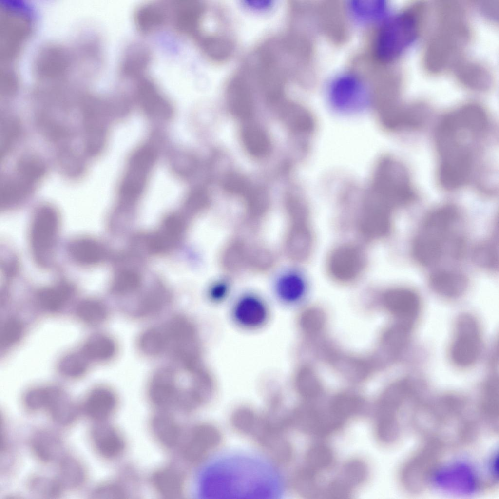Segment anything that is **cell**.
Here are the masks:
<instances>
[{
  "instance_id": "6da1fadb",
  "label": "cell",
  "mask_w": 499,
  "mask_h": 499,
  "mask_svg": "<svg viewBox=\"0 0 499 499\" xmlns=\"http://www.w3.org/2000/svg\"><path fill=\"white\" fill-rule=\"evenodd\" d=\"M487 129L475 116L454 111L439 122L435 142L439 156L438 179L445 189L465 185L472 173L474 153L470 140L480 138Z\"/></svg>"
},
{
  "instance_id": "7a4b0ae2",
  "label": "cell",
  "mask_w": 499,
  "mask_h": 499,
  "mask_svg": "<svg viewBox=\"0 0 499 499\" xmlns=\"http://www.w3.org/2000/svg\"><path fill=\"white\" fill-rule=\"evenodd\" d=\"M411 422L427 440L437 441L444 447L468 444L477 433V424L467 401L456 394L420 401Z\"/></svg>"
},
{
  "instance_id": "3957f363",
  "label": "cell",
  "mask_w": 499,
  "mask_h": 499,
  "mask_svg": "<svg viewBox=\"0 0 499 499\" xmlns=\"http://www.w3.org/2000/svg\"><path fill=\"white\" fill-rule=\"evenodd\" d=\"M417 392L410 381L402 379L391 384L380 395L373 417L374 434L379 444L390 446L399 440L404 417L409 412L413 413L419 402Z\"/></svg>"
},
{
  "instance_id": "277c9868",
  "label": "cell",
  "mask_w": 499,
  "mask_h": 499,
  "mask_svg": "<svg viewBox=\"0 0 499 499\" xmlns=\"http://www.w3.org/2000/svg\"><path fill=\"white\" fill-rule=\"evenodd\" d=\"M458 216L457 210L451 205L441 207L426 216L412 246L413 255L420 264L429 266L439 261Z\"/></svg>"
},
{
  "instance_id": "5b68a950",
  "label": "cell",
  "mask_w": 499,
  "mask_h": 499,
  "mask_svg": "<svg viewBox=\"0 0 499 499\" xmlns=\"http://www.w3.org/2000/svg\"><path fill=\"white\" fill-rule=\"evenodd\" d=\"M369 188L391 210L405 206L415 198L407 170L400 162L389 156L378 161Z\"/></svg>"
},
{
  "instance_id": "8992f818",
  "label": "cell",
  "mask_w": 499,
  "mask_h": 499,
  "mask_svg": "<svg viewBox=\"0 0 499 499\" xmlns=\"http://www.w3.org/2000/svg\"><path fill=\"white\" fill-rule=\"evenodd\" d=\"M32 15L18 4L4 3L0 7V58L12 65L29 41L34 30Z\"/></svg>"
},
{
  "instance_id": "52a82bcc",
  "label": "cell",
  "mask_w": 499,
  "mask_h": 499,
  "mask_svg": "<svg viewBox=\"0 0 499 499\" xmlns=\"http://www.w3.org/2000/svg\"><path fill=\"white\" fill-rule=\"evenodd\" d=\"M158 327L162 355H168L175 363L188 366L199 365L196 331L189 319L175 316Z\"/></svg>"
},
{
  "instance_id": "ba28073f",
  "label": "cell",
  "mask_w": 499,
  "mask_h": 499,
  "mask_svg": "<svg viewBox=\"0 0 499 499\" xmlns=\"http://www.w3.org/2000/svg\"><path fill=\"white\" fill-rule=\"evenodd\" d=\"M444 446L434 440H427L402 466L399 474L402 486L407 491L417 494L424 491L437 469Z\"/></svg>"
},
{
  "instance_id": "9c48e42d",
  "label": "cell",
  "mask_w": 499,
  "mask_h": 499,
  "mask_svg": "<svg viewBox=\"0 0 499 499\" xmlns=\"http://www.w3.org/2000/svg\"><path fill=\"white\" fill-rule=\"evenodd\" d=\"M31 69L38 83L67 81L74 72L73 50L57 42L45 43L36 51Z\"/></svg>"
},
{
  "instance_id": "30bf717a",
  "label": "cell",
  "mask_w": 499,
  "mask_h": 499,
  "mask_svg": "<svg viewBox=\"0 0 499 499\" xmlns=\"http://www.w3.org/2000/svg\"><path fill=\"white\" fill-rule=\"evenodd\" d=\"M417 28V19L410 14H399L387 19L377 37L378 57L386 61L395 58L414 41Z\"/></svg>"
},
{
  "instance_id": "8fae6325",
  "label": "cell",
  "mask_w": 499,
  "mask_h": 499,
  "mask_svg": "<svg viewBox=\"0 0 499 499\" xmlns=\"http://www.w3.org/2000/svg\"><path fill=\"white\" fill-rule=\"evenodd\" d=\"M288 427H291L312 437L322 439L343 429L345 425L326 407L306 402L287 415Z\"/></svg>"
},
{
  "instance_id": "7c38bea8",
  "label": "cell",
  "mask_w": 499,
  "mask_h": 499,
  "mask_svg": "<svg viewBox=\"0 0 499 499\" xmlns=\"http://www.w3.org/2000/svg\"><path fill=\"white\" fill-rule=\"evenodd\" d=\"M185 388V380L174 364L154 373L148 386V398L156 411L173 412L176 410Z\"/></svg>"
},
{
  "instance_id": "4fadbf2b",
  "label": "cell",
  "mask_w": 499,
  "mask_h": 499,
  "mask_svg": "<svg viewBox=\"0 0 499 499\" xmlns=\"http://www.w3.org/2000/svg\"><path fill=\"white\" fill-rule=\"evenodd\" d=\"M285 206L290 223L286 243L287 253L291 259L303 261L309 257L313 246L308 208L301 199L291 200Z\"/></svg>"
},
{
  "instance_id": "5bb4252c",
  "label": "cell",
  "mask_w": 499,
  "mask_h": 499,
  "mask_svg": "<svg viewBox=\"0 0 499 499\" xmlns=\"http://www.w3.org/2000/svg\"><path fill=\"white\" fill-rule=\"evenodd\" d=\"M450 355L453 363L461 367H469L478 360L481 349L480 328L476 319L462 314L457 319Z\"/></svg>"
},
{
  "instance_id": "9a60e30c",
  "label": "cell",
  "mask_w": 499,
  "mask_h": 499,
  "mask_svg": "<svg viewBox=\"0 0 499 499\" xmlns=\"http://www.w3.org/2000/svg\"><path fill=\"white\" fill-rule=\"evenodd\" d=\"M168 1L169 25L178 35L194 40L205 28L210 6L195 0Z\"/></svg>"
},
{
  "instance_id": "2e32d148",
  "label": "cell",
  "mask_w": 499,
  "mask_h": 499,
  "mask_svg": "<svg viewBox=\"0 0 499 499\" xmlns=\"http://www.w3.org/2000/svg\"><path fill=\"white\" fill-rule=\"evenodd\" d=\"M370 476V468L364 459L354 457L344 461L338 472L327 483L326 493L329 499H346L364 486Z\"/></svg>"
},
{
  "instance_id": "e0dca14e",
  "label": "cell",
  "mask_w": 499,
  "mask_h": 499,
  "mask_svg": "<svg viewBox=\"0 0 499 499\" xmlns=\"http://www.w3.org/2000/svg\"><path fill=\"white\" fill-rule=\"evenodd\" d=\"M221 440V434L214 425L208 423H197L185 431L178 449L185 461L197 464L218 446Z\"/></svg>"
},
{
  "instance_id": "ac0fdd59",
  "label": "cell",
  "mask_w": 499,
  "mask_h": 499,
  "mask_svg": "<svg viewBox=\"0 0 499 499\" xmlns=\"http://www.w3.org/2000/svg\"><path fill=\"white\" fill-rule=\"evenodd\" d=\"M59 226V218L53 210L38 211L34 217L31 228L32 248L37 260L47 262L52 256Z\"/></svg>"
},
{
  "instance_id": "d6986e66",
  "label": "cell",
  "mask_w": 499,
  "mask_h": 499,
  "mask_svg": "<svg viewBox=\"0 0 499 499\" xmlns=\"http://www.w3.org/2000/svg\"><path fill=\"white\" fill-rule=\"evenodd\" d=\"M133 83V97L147 115L163 120L172 117L173 107L171 101L152 78L146 75Z\"/></svg>"
},
{
  "instance_id": "ffe728a7",
  "label": "cell",
  "mask_w": 499,
  "mask_h": 499,
  "mask_svg": "<svg viewBox=\"0 0 499 499\" xmlns=\"http://www.w3.org/2000/svg\"><path fill=\"white\" fill-rule=\"evenodd\" d=\"M366 262L365 255L361 247L352 244H344L330 253L327 268L333 279L341 282H348L360 275Z\"/></svg>"
},
{
  "instance_id": "44dd1931",
  "label": "cell",
  "mask_w": 499,
  "mask_h": 499,
  "mask_svg": "<svg viewBox=\"0 0 499 499\" xmlns=\"http://www.w3.org/2000/svg\"><path fill=\"white\" fill-rule=\"evenodd\" d=\"M391 210L369 189L364 197L359 218L361 233L370 239L387 235L391 229Z\"/></svg>"
},
{
  "instance_id": "7402d4cb",
  "label": "cell",
  "mask_w": 499,
  "mask_h": 499,
  "mask_svg": "<svg viewBox=\"0 0 499 499\" xmlns=\"http://www.w3.org/2000/svg\"><path fill=\"white\" fill-rule=\"evenodd\" d=\"M432 480L442 490L462 495L473 493L480 485L473 469L468 464L461 462L439 467Z\"/></svg>"
},
{
  "instance_id": "603a6c76",
  "label": "cell",
  "mask_w": 499,
  "mask_h": 499,
  "mask_svg": "<svg viewBox=\"0 0 499 499\" xmlns=\"http://www.w3.org/2000/svg\"><path fill=\"white\" fill-rule=\"evenodd\" d=\"M155 158L154 151L148 147L140 148L133 154L121 183L120 191L123 195L133 197L141 192Z\"/></svg>"
},
{
  "instance_id": "cb8c5ba5",
  "label": "cell",
  "mask_w": 499,
  "mask_h": 499,
  "mask_svg": "<svg viewBox=\"0 0 499 499\" xmlns=\"http://www.w3.org/2000/svg\"><path fill=\"white\" fill-rule=\"evenodd\" d=\"M332 103L343 109L358 108L368 99V93L364 83L351 74L342 75L331 82L328 90Z\"/></svg>"
},
{
  "instance_id": "d4e9b609",
  "label": "cell",
  "mask_w": 499,
  "mask_h": 499,
  "mask_svg": "<svg viewBox=\"0 0 499 499\" xmlns=\"http://www.w3.org/2000/svg\"><path fill=\"white\" fill-rule=\"evenodd\" d=\"M194 42L201 54L209 61L222 64L235 55L236 41L231 31L215 30L204 33Z\"/></svg>"
},
{
  "instance_id": "484cf974",
  "label": "cell",
  "mask_w": 499,
  "mask_h": 499,
  "mask_svg": "<svg viewBox=\"0 0 499 499\" xmlns=\"http://www.w3.org/2000/svg\"><path fill=\"white\" fill-rule=\"evenodd\" d=\"M90 439L96 452L105 460H116L126 451L124 435L108 422H95L90 430Z\"/></svg>"
},
{
  "instance_id": "4316f807",
  "label": "cell",
  "mask_w": 499,
  "mask_h": 499,
  "mask_svg": "<svg viewBox=\"0 0 499 499\" xmlns=\"http://www.w3.org/2000/svg\"><path fill=\"white\" fill-rule=\"evenodd\" d=\"M225 97L230 113L236 118L248 121L255 110V97L246 80L236 70L228 80Z\"/></svg>"
},
{
  "instance_id": "83f0119b",
  "label": "cell",
  "mask_w": 499,
  "mask_h": 499,
  "mask_svg": "<svg viewBox=\"0 0 499 499\" xmlns=\"http://www.w3.org/2000/svg\"><path fill=\"white\" fill-rule=\"evenodd\" d=\"M149 480L155 492L163 499H181L185 494L186 475L175 464H169L158 467L152 473Z\"/></svg>"
},
{
  "instance_id": "f1b7e54d",
  "label": "cell",
  "mask_w": 499,
  "mask_h": 499,
  "mask_svg": "<svg viewBox=\"0 0 499 499\" xmlns=\"http://www.w3.org/2000/svg\"><path fill=\"white\" fill-rule=\"evenodd\" d=\"M149 426L154 440L168 450L178 449L186 431L171 411H156L150 418Z\"/></svg>"
},
{
  "instance_id": "f546056e",
  "label": "cell",
  "mask_w": 499,
  "mask_h": 499,
  "mask_svg": "<svg viewBox=\"0 0 499 499\" xmlns=\"http://www.w3.org/2000/svg\"><path fill=\"white\" fill-rule=\"evenodd\" d=\"M134 27L141 34L153 35L169 24L168 1H150L139 5L133 14Z\"/></svg>"
},
{
  "instance_id": "4dcf8cb0",
  "label": "cell",
  "mask_w": 499,
  "mask_h": 499,
  "mask_svg": "<svg viewBox=\"0 0 499 499\" xmlns=\"http://www.w3.org/2000/svg\"><path fill=\"white\" fill-rule=\"evenodd\" d=\"M119 405L115 391L107 386L93 389L86 396L83 404L85 414L95 422H108L116 413Z\"/></svg>"
},
{
  "instance_id": "1f68e13d",
  "label": "cell",
  "mask_w": 499,
  "mask_h": 499,
  "mask_svg": "<svg viewBox=\"0 0 499 499\" xmlns=\"http://www.w3.org/2000/svg\"><path fill=\"white\" fill-rule=\"evenodd\" d=\"M152 60L153 53L149 47L139 42L131 44L124 50L120 60V77L134 82L147 75Z\"/></svg>"
},
{
  "instance_id": "d6a6232c",
  "label": "cell",
  "mask_w": 499,
  "mask_h": 499,
  "mask_svg": "<svg viewBox=\"0 0 499 499\" xmlns=\"http://www.w3.org/2000/svg\"><path fill=\"white\" fill-rule=\"evenodd\" d=\"M29 446L35 458L43 464L58 462L64 455L61 437L57 432L49 428L35 430L30 437Z\"/></svg>"
},
{
  "instance_id": "836d02e7",
  "label": "cell",
  "mask_w": 499,
  "mask_h": 499,
  "mask_svg": "<svg viewBox=\"0 0 499 499\" xmlns=\"http://www.w3.org/2000/svg\"><path fill=\"white\" fill-rule=\"evenodd\" d=\"M383 302L386 308L401 321L412 324L421 308L418 294L405 288H395L384 293Z\"/></svg>"
},
{
  "instance_id": "e575fe53",
  "label": "cell",
  "mask_w": 499,
  "mask_h": 499,
  "mask_svg": "<svg viewBox=\"0 0 499 499\" xmlns=\"http://www.w3.org/2000/svg\"><path fill=\"white\" fill-rule=\"evenodd\" d=\"M274 110L286 126L293 132L309 135L314 132L316 124L313 118L288 99Z\"/></svg>"
},
{
  "instance_id": "d590c367",
  "label": "cell",
  "mask_w": 499,
  "mask_h": 499,
  "mask_svg": "<svg viewBox=\"0 0 499 499\" xmlns=\"http://www.w3.org/2000/svg\"><path fill=\"white\" fill-rule=\"evenodd\" d=\"M327 407L331 414L345 424L348 421L361 416L367 409L365 400L352 393H342L334 396Z\"/></svg>"
},
{
  "instance_id": "8d00e7d4",
  "label": "cell",
  "mask_w": 499,
  "mask_h": 499,
  "mask_svg": "<svg viewBox=\"0 0 499 499\" xmlns=\"http://www.w3.org/2000/svg\"><path fill=\"white\" fill-rule=\"evenodd\" d=\"M57 425L68 427L77 420L79 408L61 388H58L49 402L45 410Z\"/></svg>"
},
{
  "instance_id": "74e56055",
  "label": "cell",
  "mask_w": 499,
  "mask_h": 499,
  "mask_svg": "<svg viewBox=\"0 0 499 499\" xmlns=\"http://www.w3.org/2000/svg\"><path fill=\"white\" fill-rule=\"evenodd\" d=\"M499 382L497 378L489 379L484 385L480 395V408L483 421L493 433L499 428Z\"/></svg>"
},
{
  "instance_id": "f35d334b",
  "label": "cell",
  "mask_w": 499,
  "mask_h": 499,
  "mask_svg": "<svg viewBox=\"0 0 499 499\" xmlns=\"http://www.w3.org/2000/svg\"><path fill=\"white\" fill-rule=\"evenodd\" d=\"M430 286L435 292L443 297L454 298L461 295L467 286L462 274L450 270H439L429 278Z\"/></svg>"
},
{
  "instance_id": "ab89813d",
  "label": "cell",
  "mask_w": 499,
  "mask_h": 499,
  "mask_svg": "<svg viewBox=\"0 0 499 499\" xmlns=\"http://www.w3.org/2000/svg\"><path fill=\"white\" fill-rule=\"evenodd\" d=\"M325 483L321 474L303 465L294 473L292 485L301 497L310 499L323 498Z\"/></svg>"
},
{
  "instance_id": "60d3db41",
  "label": "cell",
  "mask_w": 499,
  "mask_h": 499,
  "mask_svg": "<svg viewBox=\"0 0 499 499\" xmlns=\"http://www.w3.org/2000/svg\"><path fill=\"white\" fill-rule=\"evenodd\" d=\"M57 479L65 489H77L82 487L87 479L84 465L76 457L64 454L58 461Z\"/></svg>"
},
{
  "instance_id": "b9f144b4",
  "label": "cell",
  "mask_w": 499,
  "mask_h": 499,
  "mask_svg": "<svg viewBox=\"0 0 499 499\" xmlns=\"http://www.w3.org/2000/svg\"><path fill=\"white\" fill-rule=\"evenodd\" d=\"M242 141L247 151L255 157H263L271 149L270 142L265 131L257 124L246 122L242 127Z\"/></svg>"
},
{
  "instance_id": "7bdbcfd3",
  "label": "cell",
  "mask_w": 499,
  "mask_h": 499,
  "mask_svg": "<svg viewBox=\"0 0 499 499\" xmlns=\"http://www.w3.org/2000/svg\"><path fill=\"white\" fill-rule=\"evenodd\" d=\"M335 460V453L330 445L323 442H317L307 449L303 465L322 474L334 466Z\"/></svg>"
},
{
  "instance_id": "ee69618b",
  "label": "cell",
  "mask_w": 499,
  "mask_h": 499,
  "mask_svg": "<svg viewBox=\"0 0 499 499\" xmlns=\"http://www.w3.org/2000/svg\"><path fill=\"white\" fill-rule=\"evenodd\" d=\"M266 315L263 304L252 296L246 297L240 300L235 310L237 321L247 327L260 326L265 320Z\"/></svg>"
},
{
  "instance_id": "f6af8a7d",
  "label": "cell",
  "mask_w": 499,
  "mask_h": 499,
  "mask_svg": "<svg viewBox=\"0 0 499 499\" xmlns=\"http://www.w3.org/2000/svg\"><path fill=\"white\" fill-rule=\"evenodd\" d=\"M116 349L115 342L111 337L104 334H96L86 341L82 352L89 360L105 362L115 356Z\"/></svg>"
},
{
  "instance_id": "bcb514c9",
  "label": "cell",
  "mask_w": 499,
  "mask_h": 499,
  "mask_svg": "<svg viewBox=\"0 0 499 499\" xmlns=\"http://www.w3.org/2000/svg\"><path fill=\"white\" fill-rule=\"evenodd\" d=\"M351 15L362 23H371L382 19L386 13L387 4L381 0H353L348 4Z\"/></svg>"
},
{
  "instance_id": "7dc6e473",
  "label": "cell",
  "mask_w": 499,
  "mask_h": 499,
  "mask_svg": "<svg viewBox=\"0 0 499 499\" xmlns=\"http://www.w3.org/2000/svg\"><path fill=\"white\" fill-rule=\"evenodd\" d=\"M69 251L73 259L77 263L90 266L98 262L102 252L99 245L92 239L79 238L71 242Z\"/></svg>"
},
{
  "instance_id": "c3c4849f",
  "label": "cell",
  "mask_w": 499,
  "mask_h": 499,
  "mask_svg": "<svg viewBox=\"0 0 499 499\" xmlns=\"http://www.w3.org/2000/svg\"><path fill=\"white\" fill-rule=\"evenodd\" d=\"M73 288L67 283H60L44 288L38 295L41 306L49 311L60 309L72 294Z\"/></svg>"
},
{
  "instance_id": "681fc988",
  "label": "cell",
  "mask_w": 499,
  "mask_h": 499,
  "mask_svg": "<svg viewBox=\"0 0 499 499\" xmlns=\"http://www.w3.org/2000/svg\"><path fill=\"white\" fill-rule=\"evenodd\" d=\"M27 487L34 495L47 499L58 498L64 490L57 477L43 475L32 476L27 481Z\"/></svg>"
},
{
  "instance_id": "f907efd6",
  "label": "cell",
  "mask_w": 499,
  "mask_h": 499,
  "mask_svg": "<svg viewBox=\"0 0 499 499\" xmlns=\"http://www.w3.org/2000/svg\"><path fill=\"white\" fill-rule=\"evenodd\" d=\"M129 474L128 475L129 476ZM128 476L127 480L129 478ZM125 475L116 480L103 482L95 487L91 493L92 498L98 499H125L130 495L129 482Z\"/></svg>"
},
{
  "instance_id": "816d5d0a",
  "label": "cell",
  "mask_w": 499,
  "mask_h": 499,
  "mask_svg": "<svg viewBox=\"0 0 499 499\" xmlns=\"http://www.w3.org/2000/svg\"><path fill=\"white\" fill-rule=\"evenodd\" d=\"M243 241L235 240L230 244L222 256L223 266L228 270L236 271L248 266L250 248Z\"/></svg>"
},
{
  "instance_id": "f5cc1de1",
  "label": "cell",
  "mask_w": 499,
  "mask_h": 499,
  "mask_svg": "<svg viewBox=\"0 0 499 499\" xmlns=\"http://www.w3.org/2000/svg\"><path fill=\"white\" fill-rule=\"evenodd\" d=\"M55 387H37L28 390L23 398L24 408L31 413L44 411L53 394Z\"/></svg>"
},
{
  "instance_id": "db71d44e",
  "label": "cell",
  "mask_w": 499,
  "mask_h": 499,
  "mask_svg": "<svg viewBox=\"0 0 499 499\" xmlns=\"http://www.w3.org/2000/svg\"><path fill=\"white\" fill-rule=\"evenodd\" d=\"M88 360L82 352L70 353L60 360L59 370L63 375L67 377L78 378L86 372Z\"/></svg>"
},
{
  "instance_id": "11a10c76",
  "label": "cell",
  "mask_w": 499,
  "mask_h": 499,
  "mask_svg": "<svg viewBox=\"0 0 499 499\" xmlns=\"http://www.w3.org/2000/svg\"><path fill=\"white\" fill-rule=\"evenodd\" d=\"M243 197L246 201L249 213L252 218L260 217L268 209L269 195L262 187L251 185Z\"/></svg>"
},
{
  "instance_id": "9f6ffc18",
  "label": "cell",
  "mask_w": 499,
  "mask_h": 499,
  "mask_svg": "<svg viewBox=\"0 0 499 499\" xmlns=\"http://www.w3.org/2000/svg\"><path fill=\"white\" fill-rule=\"evenodd\" d=\"M79 318L83 321L92 325L103 322L108 315L106 307L101 302L93 299L81 302L77 309Z\"/></svg>"
},
{
  "instance_id": "6f0895ef",
  "label": "cell",
  "mask_w": 499,
  "mask_h": 499,
  "mask_svg": "<svg viewBox=\"0 0 499 499\" xmlns=\"http://www.w3.org/2000/svg\"><path fill=\"white\" fill-rule=\"evenodd\" d=\"M305 287L304 281L300 276L295 273H289L280 279L277 285V291L284 300L293 301L302 296Z\"/></svg>"
},
{
  "instance_id": "680465c9",
  "label": "cell",
  "mask_w": 499,
  "mask_h": 499,
  "mask_svg": "<svg viewBox=\"0 0 499 499\" xmlns=\"http://www.w3.org/2000/svg\"><path fill=\"white\" fill-rule=\"evenodd\" d=\"M0 73V93L4 97L14 96L20 89L19 75L11 65H3Z\"/></svg>"
},
{
  "instance_id": "91938a15",
  "label": "cell",
  "mask_w": 499,
  "mask_h": 499,
  "mask_svg": "<svg viewBox=\"0 0 499 499\" xmlns=\"http://www.w3.org/2000/svg\"><path fill=\"white\" fill-rule=\"evenodd\" d=\"M257 416V414L248 408H239L232 415V424L239 431L249 435Z\"/></svg>"
},
{
  "instance_id": "94428289",
  "label": "cell",
  "mask_w": 499,
  "mask_h": 499,
  "mask_svg": "<svg viewBox=\"0 0 499 499\" xmlns=\"http://www.w3.org/2000/svg\"><path fill=\"white\" fill-rule=\"evenodd\" d=\"M23 326L18 320L6 321L0 330V343L1 345H11L19 341L23 333Z\"/></svg>"
},
{
  "instance_id": "6125c7cd",
  "label": "cell",
  "mask_w": 499,
  "mask_h": 499,
  "mask_svg": "<svg viewBox=\"0 0 499 499\" xmlns=\"http://www.w3.org/2000/svg\"><path fill=\"white\" fill-rule=\"evenodd\" d=\"M497 257L495 248L490 243H483L479 245L474 253L476 262L483 268H491L495 267Z\"/></svg>"
},
{
  "instance_id": "be15d7a7",
  "label": "cell",
  "mask_w": 499,
  "mask_h": 499,
  "mask_svg": "<svg viewBox=\"0 0 499 499\" xmlns=\"http://www.w3.org/2000/svg\"><path fill=\"white\" fill-rule=\"evenodd\" d=\"M251 185L245 178L237 173L227 175L223 182V187L227 192L242 196Z\"/></svg>"
},
{
  "instance_id": "e7e4bbea",
  "label": "cell",
  "mask_w": 499,
  "mask_h": 499,
  "mask_svg": "<svg viewBox=\"0 0 499 499\" xmlns=\"http://www.w3.org/2000/svg\"><path fill=\"white\" fill-rule=\"evenodd\" d=\"M499 454L498 451L494 453L489 460L488 465L487 481L485 487H490L496 486L499 482Z\"/></svg>"
},
{
  "instance_id": "03108f58",
  "label": "cell",
  "mask_w": 499,
  "mask_h": 499,
  "mask_svg": "<svg viewBox=\"0 0 499 499\" xmlns=\"http://www.w3.org/2000/svg\"><path fill=\"white\" fill-rule=\"evenodd\" d=\"M228 286L225 282H219L216 283L212 288L211 296L215 300L223 299L227 294Z\"/></svg>"
}]
</instances>
